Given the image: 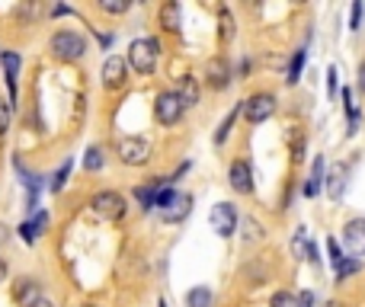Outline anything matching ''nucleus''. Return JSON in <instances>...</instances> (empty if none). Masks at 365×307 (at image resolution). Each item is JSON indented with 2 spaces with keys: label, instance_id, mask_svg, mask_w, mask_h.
I'll return each instance as SVG.
<instances>
[{
  "label": "nucleus",
  "instance_id": "1",
  "mask_svg": "<svg viewBox=\"0 0 365 307\" xmlns=\"http://www.w3.org/2000/svg\"><path fill=\"white\" fill-rule=\"evenodd\" d=\"M125 61H129V67L135 74L151 77L157 71V61H160V38H151V36L131 38L129 52H125Z\"/></svg>",
  "mask_w": 365,
  "mask_h": 307
},
{
  "label": "nucleus",
  "instance_id": "2",
  "mask_svg": "<svg viewBox=\"0 0 365 307\" xmlns=\"http://www.w3.org/2000/svg\"><path fill=\"white\" fill-rule=\"evenodd\" d=\"M48 48H52V55L58 58V61H80V58L90 52V45H87V38L80 36V32H74V29H58L55 36H52V42H48Z\"/></svg>",
  "mask_w": 365,
  "mask_h": 307
},
{
  "label": "nucleus",
  "instance_id": "3",
  "mask_svg": "<svg viewBox=\"0 0 365 307\" xmlns=\"http://www.w3.org/2000/svg\"><path fill=\"white\" fill-rule=\"evenodd\" d=\"M90 212L100 218V221H122L125 212H129V202L122 192L115 189H100L93 198H90Z\"/></svg>",
  "mask_w": 365,
  "mask_h": 307
},
{
  "label": "nucleus",
  "instance_id": "4",
  "mask_svg": "<svg viewBox=\"0 0 365 307\" xmlns=\"http://www.w3.org/2000/svg\"><path fill=\"white\" fill-rule=\"evenodd\" d=\"M208 224H212V231L221 237V240H231L241 227V214L231 202H215L212 205V212H208Z\"/></svg>",
  "mask_w": 365,
  "mask_h": 307
},
{
  "label": "nucleus",
  "instance_id": "5",
  "mask_svg": "<svg viewBox=\"0 0 365 307\" xmlns=\"http://www.w3.org/2000/svg\"><path fill=\"white\" fill-rule=\"evenodd\" d=\"M115 154H119V160L125 163V167H144V163L151 160V154H154V148H151L148 138H141V135H129V138L119 141Z\"/></svg>",
  "mask_w": 365,
  "mask_h": 307
},
{
  "label": "nucleus",
  "instance_id": "6",
  "mask_svg": "<svg viewBox=\"0 0 365 307\" xmlns=\"http://www.w3.org/2000/svg\"><path fill=\"white\" fill-rule=\"evenodd\" d=\"M183 115H186V106L179 102V96L173 93V90H164V93H157V100H154V119H157L164 128H173V125H179V122H183Z\"/></svg>",
  "mask_w": 365,
  "mask_h": 307
},
{
  "label": "nucleus",
  "instance_id": "7",
  "mask_svg": "<svg viewBox=\"0 0 365 307\" xmlns=\"http://www.w3.org/2000/svg\"><path fill=\"white\" fill-rule=\"evenodd\" d=\"M13 301L16 307H55V301L45 295V288L36 279H16L13 285Z\"/></svg>",
  "mask_w": 365,
  "mask_h": 307
},
{
  "label": "nucleus",
  "instance_id": "8",
  "mask_svg": "<svg viewBox=\"0 0 365 307\" xmlns=\"http://www.w3.org/2000/svg\"><path fill=\"white\" fill-rule=\"evenodd\" d=\"M272 112H276V93H253L243 100V119L250 122V125H263L266 119H272Z\"/></svg>",
  "mask_w": 365,
  "mask_h": 307
},
{
  "label": "nucleus",
  "instance_id": "9",
  "mask_svg": "<svg viewBox=\"0 0 365 307\" xmlns=\"http://www.w3.org/2000/svg\"><path fill=\"white\" fill-rule=\"evenodd\" d=\"M202 77H206L208 90H215V93H221V90H228V87H231V80H234L231 61H228L225 55L208 58V61H206V71H202Z\"/></svg>",
  "mask_w": 365,
  "mask_h": 307
},
{
  "label": "nucleus",
  "instance_id": "10",
  "mask_svg": "<svg viewBox=\"0 0 365 307\" xmlns=\"http://www.w3.org/2000/svg\"><path fill=\"white\" fill-rule=\"evenodd\" d=\"M129 61L125 55H109L103 65V87L106 90H122V87L129 84Z\"/></svg>",
  "mask_w": 365,
  "mask_h": 307
},
{
  "label": "nucleus",
  "instance_id": "11",
  "mask_svg": "<svg viewBox=\"0 0 365 307\" xmlns=\"http://www.w3.org/2000/svg\"><path fill=\"white\" fill-rule=\"evenodd\" d=\"M0 65H3V77H7V90H10V109H16V77H19V67H23V55L7 48L0 52Z\"/></svg>",
  "mask_w": 365,
  "mask_h": 307
},
{
  "label": "nucleus",
  "instance_id": "12",
  "mask_svg": "<svg viewBox=\"0 0 365 307\" xmlns=\"http://www.w3.org/2000/svg\"><path fill=\"white\" fill-rule=\"evenodd\" d=\"M343 247H346L356 260L365 256V218H349L343 224Z\"/></svg>",
  "mask_w": 365,
  "mask_h": 307
},
{
  "label": "nucleus",
  "instance_id": "13",
  "mask_svg": "<svg viewBox=\"0 0 365 307\" xmlns=\"http://www.w3.org/2000/svg\"><path fill=\"white\" fill-rule=\"evenodd\" d=\"M189 212H192V196L189 192H179L177 189V196L170 198L167 208H160V221L164 224H183L189 218Z\"/></svg>",
  "mask_w": 365,
  "mask_h": 307
},
{
  "label": "nucleus",
  "instance_id": "14",
  "mask_svg": "<svg viewBox=\"0 0 365 307\" xmlns=\"http://www.w3.org/2000/svg\"><path fill=\"white\" fill-rule=\"evenodd\" d=\"M228 183L234 189L237 196H250L253 192V170L247 160H231V167H228Z\"/></svg>",
  "mask_w": 365,
  "mask_h": 307
},
{
  "label": "nucleus",
  "instance_id": "15",
  "mask_svg": "<svg viewBox=\"0 0 365 307\" xmlns=\"http://www.w3.org/2000/svg\"><path fill=\"white\" fill-rule=\"evenodd\" d=\"M157 23H160V29H164V32H170V36H179V32H183V7H179L177 0H167V3H160Z\"/></svg>",
  "mask_w": 365,
  "mask_h": 307
},
{
  "label": "nucleus",
  "instance_id": "16",
  "mask_svg": "<svg viewBox=\"0 0 365 307\" xmlns=\"http://www.w3.org/2000/svg\"><path fill=\"white\" fill-rule=\"evenodd\" d=\"M173 93L179 96V102H183L186 109H192V106H199V100H202V87H199V80L192 74H183V77H177Z\"/></svg>",
  "mask_w": 365,
  "mask_h": 307
},
{
  "label": "nucleus",
  "instance_id": "17",
  "mask_svg": "<svg viewBox=\"0 0 365 307\" xmlns=\"http://www.w3.org/2000/svg\"><path fill=\"white\" fill-rule=\"evenodd\" d=\"M346 179H349V170L343 167V163H337V167L327 170V179H324V186H327L330 202H343V196H346Z\"/></svg>",
  "mask_w": 365,
  "mask_h": 307
},
{
  "label": "nucleus",
  "instance_id": "18",
  "mask_svg": "<svg viewBox=\"0 0 365 307\" xmlns=\"http://www.w3.org/2000/svg\"><path fill=\"white\" fill-rule=\"evenodd\" d=\"M324 179H327V167H324V154H318L314 163H311L308 183H305V198H318L320 189H324Z\"/></svg>",
  "mask_w": 365,
  "mask_h": 307
},
{
  "label": "nucleus",
  "instance_id": "19",
  "mask_svg": "<svg viewBox=\"0 0 365 307\" xmlns=\"http://www.w3.org/2000/svg\"><path fill=\"white\" fill-rule=\"evenodd\" d=\"M13 13H16V19H23V23H38L42 16H48V7L38 3V0H26V3H19Z\"/></svg>",
  "mask_w": 365,
  "mask_h": 307
},
{
  "label": "nucleus",
  "instance_id": "20",
  "mask_svg": "<svg viewBox=\"0 0 365 307\" xmlns=\"http://www.w3.org/2000/svg\"><path fill=\"white\" fill-rule=\"evenodd\" d=\"M71 170H74V157H67V160H61V167L48 177V192H61V189L67 186V179H71Z\"/></svg>",
  "mask_w": 365,
  "mask_h": 307
},
{
  "label": "nucleus",
  "instance_id": "21",
  "mask_svg": "<svg viewBox=\"0 0 365 307\" xmlns=\"http://www.w3.org/2000/svg\"><path fill=\"white\" fill-rule=\"evenodd\" d=\"M237 115H243V102H237L234 109L228 112L225 119H221V125H218V131H215V148H221V144H225L228 141V135H231V131H234V122H237Z\"/></svg>",
  "mask_w": 365,
  "mask_h": 307
},
{
  "label": "nucleus",
  "instance_id": "22",
  "mask_svg": "<svg viewBox=\"0 0 365 307\" xmlns=\"http://www.w3.org/2000/svg\"><path fill=\"white\" fill-rule=\"evenodd\" d=\"M305 61H308V48H295V55H291V61H289V71H285V84L289 87H295L301 80Z\"/></svg>",
  "mask_w": 365,
  "mask_h": 307
},
{
  "label": "nucleus",
  "instance_id": "23",
  "mask_svg": "<svg viewBox=\"0 0 365 307\" xmlns=\"http://www.w3.org/2000/svg\"><path fill=\"white\" fill-rule=\"evenodd\" d=\"M215 304V291L208 285H196L186 291V307H212Z\"/></svg>",
  "mask_w": 365,
  "mask_h": 307
},
{
  "label": "nucleus",
  "instance_id": "24",
  "mask_svg": "<svg viewBox=\"0 0 365 307\" xmlns=\"http://www.w3.org/2000/svg\"><path fill=\"white\" fill-rule=\"evenodd\" d=\"M237 36V26H234V13L228 7H218V38L221 42H231Z\"/></svg>",
  "mask_w": 365,
  "mask_h": 307
},
{
  "label": "nucleus",
  "instance_id": "25",
  "mask_svg": "<svg viewBox=\"0 0 365 307\" xmlns=\"http://www.w3.org/2000/svg\"><path fill=\"white\" fill-rule=\"evenodd\" d=\"M103 167H106L103 144H90V148H87V154H84V170H87V173H100Z\"/></svg>",
  "mask_w": 365,
  "mask_h": 307
},
{
  "label": "nucleus",
  "instance_id": "26",
  "mask_svg": "<svg viewBox=\"0 0 365 307\" xmlns=\"http://www.w3.org/2000/svg\"><path fill=\"white\" fill-rule=\"evenodd\" d=\"M96 7H100V13H106V16H125L131 10V0H96Z\"/></svg>",
  "mask_w": 365,
  "mask_h": 307
},
{
  "label": "nucleus",
  "instance_id": "27",
  "mask_svg": "<svg viewBox=\"0 0 365 307\" xmlns=\"http://www.w3.org/2000/svg\"><path fill=\"white\" fill-rule=\"evenodd\" d=\"M343 106H346V112H349V128H346V135L353 138L359 131V109H356V102H353V90L349 87H343Z\"/></svg>",
  "mask_w": 365,
  "mask_h": 307
},
{
  "label": "nucleus",
  "instance_id": "28",
  "mask_svg": "<svg viewBox=\"0 0 365 307\" xmlns=\"http://www.w3.org/2000/svg\"><path fill=\"white\" fill-rule=\"evenodd\" d=\"M311 243H314V240L308 237V231H305V227H298V231H295V237H291V253H295L298 260H308Z\"/></svg>",
  "mask_w": 365,
  "mask_h": 307
},
{
  "label": "nucleus",
  "instance_id": "29",
  "mask_svg": "<svg viewBox=\"0 0 365 307\" xmlns=\"http://www.w3.org/2000/svg\"><path fill=\"white\" fill-rule=\"evenodd\" d=\"M241 227L247 231V234H243V240H247V243H256V240L266 237V231H263V224L256 221V218H241Z\"/></svg>",
  "mask_w": 365,
  "mask_h": 307
},
{
  "label": "nucleus",
  "instance_id": "30",
  "mask_svg": "<svg viewBox=\"0 0 365 307\" xmlns=\"http://www.w3.org/2000/svg\"><path fill=\"white\" fill-rule=\"evenodd\" d=\"M356 272H362V260H356V256H346V260H343V266L337 269V282L343 285V282H346L349 275H356Z\"/></svg>",
  "mask_w": 365,
  "mask_h": 307
},
{
  "label": "nucleus",
  "instance_id": "31",
  "mask_svg": "<svg viewBox=\"0 0 365 307\" xmlns=\"http://www.w3.org/2000/svg\"><path fill=\"white\" fill-rule=\"evenodd\" d=\"M29 221H32V227H36V234H38V237H45V234H48V227H52V214H48L45 208H38V212L32 214Z\"/></svg>",
  "mask_w": 365,
  "mask_h": 307
},
{
  "label": "nucleus",
  "instance_id": "32",
  "mask_svg": "<svg viewBox=\"0 0 365 307\" xmlns=\"http://www.w3.org/2000/svg\"><path fill=\"white\" fill-rule=\"evenodd\" d=\"M16 234H19V240L26 243V247H36L38 234H36V227H32V221H29V218H26V221H23V224H19V227H16Z\"/></svg>",
  "mask_w": 365,
  "mask_h": 307
},
{
  "label": "nucleus",
  "instance_id": "33",
  "mask_svg": "<svg viewBox=\"0 0 365 307\" xmlns=\"http://www.w3.org/2000/svg\"><path fill=\"white\" fill-rule=\"evenodd\" d=\"M327 253H330V266H333V269H340L346 256H343V250H340V240H337V237H327Z\"/></svg>",
  "mask_w": 365,
  "mask_h": 307
},
{
  "label": "nucleus",
  "instance_id": "34",
  "mask_svg": "<svg viewBox=\"0 0 365 307\" xmlns=\"http://www.w3.org/2000/svg\"><path fill=\"white\" fill-rule=\"evenodd\" d=\"M269 307H298V298L291 291H276L269 298Z\"/></svg>",
  "mask_w": 365,
  "mask_h": 307
},
{
  "label": "nucleus",
  "instance_id": "35",
  "mask_svg": "<svg viewBox=\"0 0 365 307\" xmlns=\"http://www.w3.org/2000/svg\"><path fill=\"white\" fill-rule=\"evenodd\" d=\"M362 13H365V3L356 0V3H353V13H349V29H353V32L362 29Z\"/></svg>",
  "mask_w": 365,
  "mask_h": 307
},
{
  "label": "nucleus",
  "instance_id": "36",
  "mask_svg": "<svg viewBox=\"0 0 365 307\" xmlns=\"http://www.w3.org/2000/svg\"><path fill=\"white\" fill-rule=\"evenodd\" d=\"M305 148H308V141H305V135H295V144H291V163H301L305 160Z\"/></svg>",
  "mask_w": 365,
  "mask_h": 307
},
{
  "label": "nucleus",
  "instance_id": "37",
  "mask_svg": "<svg viewBox=\"0 0 365 307\" xmlns=\"http://www.w3.org/2000/svg\"><path fill=\"white\" fill-rule=\"evenodd\" d=\"M10 115H13L10 102H7V100H0V138H7V131H10Z\"/></svg>",
  "mask_w": 365,
  "mask_h": 307
},
{
  "label": "nucleus",
  "instance_id": "38",
  "mask_svg": "<svg viewBox=\"0 0 365 307\" xmlns=\"http://www.w3.org/2000/svg\"><path fill=\"white\" fill-rule=\"evenodd\" d=\"M337 90H340V71H337V65H330L327 67V96L330 100L337 96Z\"/></svg>",
  "mask_w": 365,
  "mask_h": 307
},
{
  "label": "nucleus",
  "instance_id": "39",
  "mask_svg": "<svg viewBox=\"0 0 365 307\" xmlns=\"http://www.w3.org/2000/svg\"><path fill=\"white\" fill-rule=\"evenodd\" d=\"M295 298H298V307H318V295H314V291H311V288L298 291Z\"/></svg>",
  "mask_w": 365,
  "mask_h": 307
},
{
  "label": "nucleus",
  "instance_id": "40",
  "mask_svg": "<svg viewBox=\"0 0 365 307\" xmlns=\"http://www.w3.org/2000/svg\"><path fill=\"white\" fill-rule=\"evenodd\" d=\"M74 10L65 7V3H55V7H48V19H58V16H71Z\"/></svg>",
  "mask_w": 365,
  "mask_h": 307
},
{
  "label": "nucleus",
  "instance_id": "41",
  "mask_svg": "<svg viewBox=\"0 0 365 307\" xmlns=\"http://www.w3.org/2000/svg\"><path fill=\"white\" fill-rule=\"evenodd\" d=\"M356 87H359V93L365 96V58L359 61V71H356Z\"/></svg>",
  "mask_w": 365,
  "mask_h": 307
},
{
  "label": "nucleus",
  "instance_id": "42",
  "mask_svg": "<svg viewBox=\"0 0 365 307\" xmlns=\"http://www.w3.org/2000/svg\"><path fill=\"white\" fill-rule=\"evenodd\" d=\"M93 32H96V38H100V45H103V48L113 45V36H109V32H100V29H93Z\"/></svg>",
  "mask_w": 365,
  "mask_h": 307
},
{
  "label": "nucleus",
  "instance_id": "43",
  "mask_svg": "<svg viewBox=\"0 0 365 307\" xmlns=\"http://www.w3.org/2000/svg\"><path fill=\"white\" fill-rule=\"evenodd\" d=\"M247 74H250V58H243V61H241V67H237V77H241V80H243Z\"/></svg>",
  "mask_w": 365,
  "mask_h": 307
},
{
  "label": "nucleus",
  "instance_id": "44",
  "mask_svg": "<svg viewBox=\"0 0 365 307\" xmlns=\"http://www.w3.org/2000/svg\"><path fill=\"white\" fill-rule=\"evenodd\" d=\"M10 275V266H7V256H0V282H7Z\"/></svg>",
  "mask_w": 365,
  "mask_h": 307
},
{
  "label": "nucleus",
  "instance_id": "45",
  "mask_svg": "<svg viewBox=\"0 0 365 307\" xmlns=\"http://www.w3.org/2000/svg\"><path fill=\"white\" fill-rule=\"evenodd\" d=\"M324 307H343V301H327Z\"/></svg>",
  "mask_w": 365,
  "mask_h": 307
},
{
  "label": "nucleus",
  "instance_id": "46",
  "mask_svg": "<svg viewBox=\"0 0 365 307\" xmlns=\"http://www.w3.org/2000/svg\"><path fill=\"white\" fill-rule=\"evenodd\" d=\"M157 307H167V301H164V298H160V301H157Z\"/></svg>",
  "mask_w": 365,
  "mask_h": 307
},
{
  "label": "nucleus",
  "instance_id": "47",
  "mask_svg": "<svg viewBox=\"0 0 365 307\" xmlns=\"http://www.w3.org/2000/svg\"><path fill=\"white\" fill-rule=\"evenodd\" d=\"M84 307H96V304H84Z\"/></svg>",
  "mask_w": 365,
  "mask_h": 307
}]
</instances>
